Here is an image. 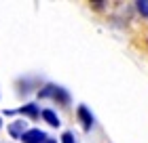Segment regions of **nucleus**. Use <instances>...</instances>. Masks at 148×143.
<instances>
[{"mask_svg": "<svg viewBox=\"0 0 148 143\" xmlns=\"http://www.w3.org/2000/svg\"><path fill=\"white\" fill-rule=\"evenodd\" d=\"M38 97H40V99L51 97V99H55L57 103H62V105H68V103H70L68 91H66V88H62V86H55V84H47L42 91H38Z\"/></svg>", "mask_w": 148, "mask_h": 143, "instance_id": "obj_1", "label": "nucleus"}, {"mask_svg": "<svg viewBox=\"0 0 148 143\" xmlns=\"http://www.w3.org/2000/svg\"><path fill=\"white\" fill-rule=\"evenodd\" d=\"M45 139H47V133L40 131V128H28V131L21 135L23 143H42Z\"/></svg>", "mask_w": 148, "mask_h": 143, "instance_id": "obj_2", "label": "nucleus"}, {"mask_svg": "<svg viewBox=\"0 0 148 143\" xmlns=\"http://www.w3.org/2000/svg\"><path fill=\"white\" fill-rule=\"evenodd\" d=\"M76 116H78V120L83 122V128H85V131H89V128L93 126V120H95V118H93V114L89 112V107H87V105H78Z\"/></svg>", "mask_w": 148, "mask_h": 143, "instance_id": "obj_3", "label": "nucleus"}, {"mask_svg": "<svg viewBox=\"0 0 148 143\" xmlns=\"http://www.w3.org/2000/svg\"><path fill=\"white\" fill-rule=\"evenodd\" d=\"M28 131V128H25V122L23 120H17V122H13V124L9 126V135L13 139H21V135Z\"/></svg>", "mask_w": 148, "mask_h": 143, "instance_id": "obj_4", "label": "nucleus"}, {"mask_svg": "<svg viewBox=\"0 0 148 143\" xmlns=\"http://www.w3.org/2000/svg\"><path fill=\"white\" fill-rule=\"evenodd\" d=\"M40 116H42V120H45L49 126H55V128H57L59 124H62L59 116H57L55 112H53V110H42V112H40Z\"/></svg>", "mask_w": 148, "mask_h": 143, "instance_id": "obj_5", "label": "nucleus"}, {"mask_svg": "<svg viewBox=\"0 0 148 143\" xmlns=\"http://www.w3.org/2000/svg\"><path fill=\"white\" fill-rule=\"evenodd\" d=\"M21 116H28V118H38L40 116V110H38V105L36 103H25V105H21L17 110Z\"/></svg>", "mask_w": 148, "mask_h": 143, "instance_id": "obj_6", "label": "nucleus"}, {"mask_svg": "<svg viewBox=\"0 0 148 143\" xmlns=\"http://www.w3.org/2000/svg\"><path fill=\"white\" fill-rule=\"evenodd\" d=\"M136 6H138V13L142 17H148V0H138Z\"/></svg>", "mask_w": 148, "mask_h": 143, "instance_id": "obj_7", "label": "nucleus"}, {"mask_svg": "<svg viewBox=\"0 0 148 143\" xmlns=\"http://www.w3.org/2000/svg\"><path fill=\"white\" fill-rule=\"evenodd\" d=\"M62 143H76V139H74V133L66 131V133L62 135Z\"/></svg>", "mask_w": 148, "mask_h": 143, "instance_id": "obj_8", "label": "nucleus"}, {"mask_svg": "<svg viewBox=\"0 0 148 143\" xmlns=\"http://www.w3.org/2000/svg\"><path fill=\"white\" fill-rule=\"evenodd\" d=\"M42 143H57V141H55V139H51V137H47V139H45Z\"/></svg>", "mask_w": 148, "mask_h": 143, "instance_id": "obj_9", "label": "nucleus"}, {"mask_svg": "<svg viewBox=\"0 0 148 143\" xmlns=\"http://www.w3.org/2000/svg\"><path fill=\"white\" fill-rule=\"evenodd\" d=\"M0 128H2V118H0Z\"/></svg>", "mask_w": 148, "mask_h": 143, "instance_id": "obj_10", "label": "nucleus"}]
</instances>
